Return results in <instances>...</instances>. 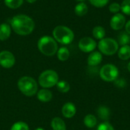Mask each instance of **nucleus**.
<instances>
[{
	"label": "nucleus",
	"mask_w": 130,
	"mask_h": 130,
	"mask_svg": "<svg viewBox=\"0 0 130 130\" xmlns=\"http://www.w3.org/2000/svg\"><path fill=\"white\" fill-rule=\"evenodd\" d=\"M10 24L13 30L21 36L30 34L32 33L35 27L34 20L25 14H18L14 16L11 18Z\"/></svg>",
	"instance_id": "f257e3e1"
},
{
	"label": "nucleus",
	"mask_w": 130,
	"mask_h": 130,
	"mask_svg": "<svg viewBox=\"0 0 130 130\" xmlns=\"http://www.w3.org/2000/svg\"><path fill=\"white\" fill-rule=\"evenodd\" d=\"M37 46L41 53L46 56H53L58 51L56 40L50 36H43L38 40Z\"/></svg>",
	"instance_id": "f03ea898"
},
{
	"label": "nucleus",
	"mask_w": 130,
	"mask_h": 130,
	"mask_svg": "<svg viewBox=\"0 0 130 130\" xmlns=\"http://www.w3.org/2000/svg\"><path fill=\"white\" fill-rule=\"evenodd\" d=\"M18 88L23 94L27 97L35 95L38 90L36 80L30 76L21 77L18 82Z\"/></svg>",
	"instance_id": "7ed1b4c3"
},
{
	"label": "nucleus",
	"mask_w": 130,
	"mask_h": 130,
	"mask_svg": "<svg viewBox=\"0 0 130 130\" xmlns=\"http://www.w3.org/2000/svg\"><path fill=\"white\" fill-rule=\"evenodd\" d=\"M53 36L56 41L63 45L70 44L73 41L75 37L73 31L69 27L62 25L57 26L54 28Z\"/></svg>",
	"instance_id": "20e7f679"
},
{
	"label": "nucleus",
	"mask_w": 130,
	"mask_h": 130,
	"mask_svg": "<svg viewBox=\"0 0 130 130\" xmlns=\"http://www.w3.org/2000/svg\"><path fill=\"white\" fill-rule=\"evenodd\" d=\"M98 47L101 54L106 56H113L117 53L119 44L117 41L110 37H104L98 43Z\"/></svg>",
	"instance_id": "39448f33"
},
{
	"label": "nucleus",
	"mask_w": 130,
	"mask_h": 130,
	"mask_svg": "<svg viewBox=\"0 0 130 130\" xmlns=\"http://www.w3.org/2000/svg\"><path fill=\"white\" fill-rule=\"evenodd\" d=\"M40 85L43 88H50L56 85L59 82V75L54 70L48 69L43 72L38 78Z\"/></svg>",
	"instance_id": "423d86ee"
},
{
	"label": "nucleus",
	"mask_w": 130,
	"mask_h": 130,
	"mask_svg": "<svg viewBox=\"0 0 130 130\" xmlns=\"http://www.w3.org/2000/svg\"><path fill=\"white\" fill-rule=\"evenodd\" d=\"M120 72L118 68L113 64H106L100 70V77L107 82H115L119 76Z\"/></svg>",
	"instance_id": "0eeeda50"
},
{
	"label": "nucleus",
	"mask_w": 130,
	"mask_h": 130,
	"mask_svg": "<svg viewBox=\"0 0 130 130\" xmlns=\"http://www.w3.org/2000/svg\"><path fill=\"white\" fill-rule=\"evenodd\" d=\"M97 46L98 44L96 41L90 37H85L82 38L78 42V48L84 53L93 52Z\"/></svg>",
	"instance_id": "6e6552de"
},
{
	"label": "nucleus",
	"mask_w": 130,
	"mask_h": 130,
	"mask_svg": "<svg viewBox=\"0 0 130 130\" xmlns=\"http://www.w3.org/2000/svg\"><path fill=\"white\" fill-rule=\"evenodd\" d=\"M15 63L14 56L9 51L4 50L0 53V66L5 69L11 68Z\"/></svg>",
	"instance_id": "1a4fd4ad"
},
{
	"label": "nucleus",
	"mask_w": 130,
	"mask_h": 130,
	"mask_svg": "<svg viewBox=\"0 0 130 130\" xmlns=\"http://www.w3.org/2000/svg\"><path fill=\"white\" fill-rule=\"evenodd\" d=\"M126 23V20L125 16L119 12L117 14H115L113 16H112L110 21V25L113 30H122L125 27Z\"/></svg>",
	"instance_id": "9d476101"
},
{
	"label": "nucleus",
	"mask_w": 130,
	"mask_h": 130,
	"mask_svg": "<svg viewBox=\"0 0 130 130\" xmlns=\"http://www.w3.org/2000/svg\"><path fill=\"white\" fill-rule=\"evenodd\" d=\"M62 113L64 117L70 119L72 118L76 113V107L75 105L72 102L66 103L62 107Z\"/></svg>",
	"instance_id": "9b49d317"
},
{
	"label": "nucleus",
	"mask_w": 130,
	"mask_h": 130,
	"mask_svg": "<svg viewBox=\"0 0 130 130\" xmlns=\"http://www.w3.org/2000/svg\"><path fill=\"white\" fill-rule=\"evenodd\" d=\"M102 54L99 51H93L88 57V64L90 66H97L102 62Z\"/></svg>",
	"instance_id": "f8f14e48"
},
{
	"label": "nucleus",
	"mask_w": 130,
	"mask_h": 130,
	"mask_svg": "<svg viewBox=\"0 0 130 130\" xmlns=\"http://www.w3.org/2000/svg\"><path fill=\"white\" fill-rule=\"evenodd\" d=\"M37 97L40 101L46 103V102H49L52 100L53 94L49 89L43 88L37 93Z\"/></svg>",
	"instance_id": "ddd939ff"
},
{
	"label": "nucleus",
	"mask_w": 130,
	"mask_h": 130,
	"mask_svg": "<svg viewBox=\"0 0 130 130\" xmlns=\"http://www.w3.org/2000/svg\"><path fill=\"white\" fill-rule=\"evenodd\" d=\"M97 113H98V117L101 120H104V122L108 121L110 117V110L107 106H104V105L100 106L98 108Z\"/></svg>",
	"instance_id": "4468645a"
},
{
	"label": "nucleus",
	"mask_w": 130,
	"mask_h": 130,
	"mask_svg": "<svg viewBox=\"0 0 130 130\" xmlns=\"http://www.w3.org/2000/svg\"><path fill=\"white\" fill-rule=\"evenodd\" d=\"M11 27L7 23H2L0 24V40L4 41L8 39L11 35Z\"/></svg>",
	"instance_id": "2eb2a0df"
},
{
	"label": "nucleus",
	"mask_w": 130,
	"mask_h": 130,
	"mask_svg": "<svg viewBox=\"0 0 130 130\" xmlns=\"http://www.w3.org/2000/svg\"><path fill=\"white\" fill-rule=\"evenodd\" d=\"M51 127L53 130H66V123L60 117H55L52 120Z\"/></svg>",
	"instance_id": "dca6fc26"
},
{
	"label": "nucleus",
	"mask_w": 130,
	"mask_h": 130,
	"mask_svg": "<svg viewBox=\"0 0 130 130\" xmlns=\"http://www.w3.org/2000/svg\"><path fill=\"white\" fill-rule=\"evenodd\" d=\"M118 57L121 60H128L130 59V46L126 45L121 46L118 51Z\"/></svg>",
	"instance_id": "f3484780"
},
{
	"label": "nucleus",
	"mask_w": 130,
	"mask_h": 130,
	"mask_svg": "<svg viewBox=\"0 0 130 130\" xmlns=\"http://www.w3.org/2000/svg\"><path fill=\"white\" fill-rule=\"evenodd\" d=\"M84 124L86 127L92 129L95 127L98 124V120L96 117L93 114H88L84 118Z\"/></svg>",
	"instance_id": "a211bd4d"
},
{
	"label": "nucleus",
	"mask_w": 130,
	"mask_h": 130,
	"mask_svg": "<svg viewBox=\"0 0 130 130\" xmlns=\"http://www.w3.org/2000/svg\"><path fill=\"white\" fill-rule=\"evenodd\" d=\"M92 35L97 40H102L106 36V30L102 26H96L92 30Z\"/></svg>",
	"instance_id": "6ab92c4d"
},
{
	"label": "nucleus",
	"mask_w": 130,
	"mask_h": 130,
	"mask_svg": "<svg viewBox=\"0 0 130 130\" xmlns=\"http://www.w3.org/2000/svg\"><path fill=\"white\" fill-rule=\"evenodd\" d=\"M117 43L121 46L129 45L130 43V35L126 31H122L117 37Z\"/></svg>",
	"instance_id": "aec40b11"
},
{
	"label": "nucleus",
	"mask_w": 130,
	"mask_h": 130,
	"mask_svg": "<svg viewBox=\"0 0 130 130\" xmlns=\"http://www.w3.org/2000/svg\"><path fill=\"white\" fill-rule=\"evenodd\" d=\"M88 7L84 2H79L75 7V13L78 16H80V17L84 16L88 13Z\"/></svg>",
	"instance_id": "412c9836"
},
{
	"label": "nucleus",
	"mask_w": 130,
	"mask_h": 130,
	"mask_svg": "<svg viewBox=\"0 0 130 130\" xmlns=\"http://www.w3.org/2000/svg\"><path fill=\"white\" fill-rule=\"evenodd\" d=\"M69 56H70V53L67 47L65 46L60 47L57 51V57L62 62L66 61L69 58Z\"/></svg>",
	"instance_id": "4be33fe9"
},
{
	"label": "nucleus",
	"mask_w": 130,
	"mask_h": 130,
	"mask_svg": "<svg viewBox=\"0 0 130 130\" xmlns=\"http://www.w3.org/2000/svg\"><path fill=\"white\" fill-rule=\"evenodd\" d=\"M56 88L58 91L61 93H67L70 90V85L69 82L65 80L59 81L56 84Z\"/></svg>",
	"instance_id": "5701e85b"
},
{
	"label": "nucleus",
	"mask_w": 130,
	"mask_h": 130,
	"mask_svg": "<svg viewBox=\"0 0 130 130\" xmlns=\"http://www.w3.org/2000/svg\"><path fill=\"white\" fill-rule=\"evenodd\" d=\"M4 2L7 7L15 9L19 8L23 4L24 0H4Z\"/></svg>",
	"instance_id": "b1692460"
},
{
	"label": "nucleus",
	"mask_w": 130,
	"mask_h": 130,
	"mask_svg": "<svg viewBox=\"0 0 130 130\" xmlns=\"http://www.w3.org/2000/svg\"><path fill=\"white\" fill-rule=\"evenodd\" d=\"M10 130H29V126L26 123L19 121L14 123Z\"/></svg>",
	"instance_id": "393cba45"
},
{
	"label": "nucleus",
	"mask_w": 130,
	"mask_h": 130,
	"mask_svg": "<svg viewBox=\"0 0 130 130\" xmlns=\"http://www.w3.org/2000/svg\"><path fill=\"white\" fill-rule=\"evenodd\" d=\"M121 11L126 15H130V0H123L120 4Z\"/></svg>",
	"instance_id": "a878e982"
},
{
	"label": "nucleus",
	"mask_w": 130,
	"mask_h": 130,
	"mask_svg": "<svg viewBox=\"0 0 130 130\" xmlns=\"http://www.w3.org/2000/svg\"><path fill=\"white\" fill-rule=\"evenodd\" d=\"M110 0H89V2L96 8H104L106 6Z\"/></svg>",
	"instance_id": "bb28decb"
},
{
	"label": "nucleus",
	"mask_w": 130,
	"mask_h": 130,
	"mask_svg": "<svg viewBox=\"0 0 130 130\" xmlns=\"http://www.w3.org/2000/svg\"><path fill=\"white\" fill-rule=\"evenodd\" d=\"M109 11L113 14H117L120 11H121V6L120 4L118 2H113L109 5Z\"/></svg>",
	"instance_id": "cd10ccee"
},
{
	"label": "nucleus",
	"mask_w": 130,
	"mask_h": 130,
	"mask_svg": "<svg viewBox=\"0 0 130 130\" xmlns=\"http://www.w3.org/2000/svg\"><path fill=\"white\" fill-rule=\"evenodd\" d=\"M97 130H115L113 126L108 122V121H106V122H103L101 123V124L98 125Z\"/></svg>",
	"instance_id": "c85d7f7f"
},
{
	"label": "nucleus",
	"mask_w": 130,
	"mask_h": 130,
	"mask_svg": "<svg viewBox=\"0 0 130 130\" xmlns=\"http://www.w3.org/2000/svg\"><path fill=\"white\" fill-rule=\"evenodd\" d=\"M125 31L130 35V20L128 21L125 24Z\"/></svg>",
	"instance_id": "c756f323"
},
{
	"label": "nucleus",
	"mask_w": 130,
	"mask_h": 130,
	"mask_svg": "<svg viewBox=\"0 0 130 130\" xmlns=\"http://www.w3.org/2000/svg\"><path fill=\"white\" fill-rule=\"evenodd\" d=\"M27 2H29V3H34V2H35L37 0H26Z\"/></svg>",
	"instance_id": "7c9ffc66"
},
{
	"label": "nucleus",
	"mask_w": 130,
	"mask_h": 130,
	"mask_svg": "<svg viewBox=\"0 0 130 130\" xmlns=\"http://www.w3.org/2000/svg\"><path fill=\"white\" fill-rule=\"evenodd\" d=\"M127 69H128V71L130 72V62H129V63L127 64Z\"/></svg>",
	"instance_id": "2f4dec72"
},
{
	"label": "nucleus",
	"mask_w": 130,
	"mask_h": 130,
	"mask_svg": "<svg viewBox=\"0 0 130 130\" xmlns=\"http://www.w3.org/2000/svg\"><path fill=\"white\" fill-rule=\"evenodd\" d=\"M35 130H45L44 129H43V128H40V127H39V128H37Z\"/></svg>",
	"instance_id": "473e14b6"
},
{
	"label": "nucleus",
	"mask_w": 130,
	"mask_h": 130,
	"mask_svg": "<svg viewBox=\"0 0 130 130\" xmlns=\"http://www.w3.org/2000/svg\"><path fill=\"white\" fill-rule=\"evenodd\" d=\"M75 1H78V2H83L85 1V0H75Z\"/></svg>",
	"instance_id": "72a5a7b5"
}]
</instances>
